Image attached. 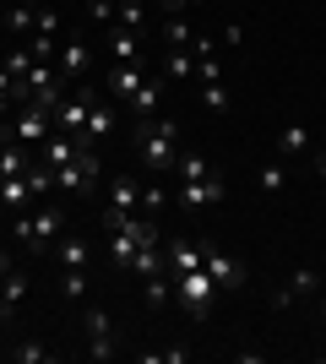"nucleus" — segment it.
I'll return each mask as SVG.
<instances>
[{"mask_svg":"<svg viewBox=\"0 0 326 364\" xmlns=\"http://www.w3.org/2000/svg\"><path fill=\"white\" fill-rule=\"evenodd\" d=\"M196 82H223V65H217V49L196 55Z\"/></svg>","mask_w":326,"mask_h":364,"instance_id":"e433bc0d","label":"nucleus"},{"mask_svg":"<svg viewBox=\"0 0 326 364\" xmlns=\"http://www.w3.org/2000/svg\"><path fill=\"white\" fill-rule=\"evenodd\" d=\"M147 359H169V364H185L190 348H163V353H147Z\"/></svg>","mask_w":326,"mask_h":364,"instance_id":"ea45409f","label":"nucleus"},{"mask_svg":"<svg viewBox=\"0 0 326 364\" xmlns=\"http://www.w3.org/2000/svg\"><path fill=\"white\" fill-rule=\"evenodd\" d=\"M321 321H326V304H321Z\"/></svg>","mask_w":326,"mask_h":364,"instance_id":"c03bdc74","label":"nucleus"},{"mask_svg":"<svg viewBox=\"0 0 326 364\" xmlns=\"http://www.w3.org/2000/svg\"><path fill=\"white\" fill-rule=\"evenodd\" d=\"M82 332H87V359H114V353H120V326H114L109 310L87 304V310H82Z\"/></svg>","mask_w":326,"mask_h":364,"instance_id":"39448f33","label":"nucleus"},{"mask_svg":"<svg viewBox=\"0 0 326 364\" xmlns=\"http://www.w3.org/2000/svg\"><path fill=\"white\" fill-rule=\"evenodd\" d=\"M202 267L207 277L217 283V294H234V289H245V267L229 256V250H217V245H202Z\"/></svg>","mask_w":326,"mask_h":364,"instance_id":"1a4fd4ad","label":"nucleus"},{"mask_svg":"<svg viewBox=\"0 0 326 364\" xmlns=\"http://www.w3.org/2000/svg\"><path fill=\"white\" fill-rule=\"evenodd\" d=\"M141 294H147V304H169V299H174L169 267H163V272H153V277H141Z\"/></svg>","mask_w":326,"mask_h":364,"instance_id":"bb28decb","label":"nucleus"},{"mask_svg":"<svg viewBox=\"0 0 326 364\" xmlns=\"http://www.w3.org/2000/svg\"><path fill=\"white\" fill-rule=\"evenodd\" d=\"M11 359H16V364H49L55 353H49L44 343H16V348H11Z\"/></svg>","mask_w":326,"mask_h":364,"instance_id":"f704fd0d","label":"nucleus"},{"mask_svg":"<svg viewBox=\"0 0 326 364\" xmlns=\"http://www.w3.org/2000/svg\"><path fill=\"white\" fill-rule=\"evenodd\" d=\"M28 201H33L28 174H0V207L6 213H28Z\"/></svg>","mask_w":326,"mask_h":364,"instance_id":"dca6fc26","label":"nucleus"},{"mask_svg":"<svg viewBox=\"0 0 326 364\" xmlns=\"http://www.w3.org/2000/svg\"><path fill=\"white\" fill-rule=\"evenodd\" d=\"M6 272H11V256H6V250H0V277H6Z\"/></svg>","mask_w":326,"mask_h":364,"instance_id":"37998d69","label":"nucleus"},{"mask_svg":"<svg viewBox=\"0 0 326 364\" xmlns=\"http://www.w3.org/2000/svg\"><path fill=\"white\" fill-rule=\"evenodd\" d=\"M49 256L60 261V267H87V261H93V245H87V240H71V234H60V245H55Z\"/></svg>","mask_w":326,"mask_h":364,"instance_id":"aec40b11","label":"nucleus"},{"mask_svg":"<svg viewBox=\"0 0 326 364\" xmlns=\"http://www.w3.org/2000/svg\"><path fill=\"white\" fill-rule=\"evenodd\" d=\"M202 104H207V114H229V87L223 82H202Z\"/></svg>","mask_w":326,"mask_h":364,"instance_id":"473e14b6","label":"nucleus"},{"mask_svg":"<svg viewBox=\"0 0 326 364\" xmlns=\"http://www.w3.org/2000/svg\"><path fill=\"white\" fill-rule=\"evenodd\" d=\"M16 240L22 245H33V250H55L60 245V234H65V207H55V201H44V207H33V213H16Z\"/></svg>","mask_w":326,"mask_h":364,"instance_id":"f03ea898","label":"nucleus"},{"mask_svg":"<svg viewBox=\"0 0 326 364\" xmlns=\"http://www.w3.org/2000/svg\"><path fill=\"white\" fill-rule=\"evenodd\" d=\"M229 196V191H223V180H217V174H207V180H180V207H185V213H207V207H217V201Z\"/></svg>","mask_w":326,"mask_h":364,"instance_id":"9d476101","label":"nucleus"},{"mask_svg":"<svg viewBox=\"0 0 326 364\" xmlns=\"http://www.w3.org/2000/svg\"><path fill=\"white\" fill-rule=\"evenodd\" d=\"M315 180L326 185V152H321V158H315Z\"/></svg>","mask_w":326,"mask_h":364,"instance_id":"79ce46f5","label":"nucleus"},{"mask_svg":"<svg viewBox=\"0 0 326 364\" xmlns=\"http://www.w3.org/2000/svg\"><path fill=\"white\" fill-rule=\"evenodd\" d=\"M28 191H33V201H49L55 196V168H44L38 158L28 164Z\"/></svg>","mask_w":326,"mask_h":364,"instance_id":"a878e982","label":"nucleus"},{"mask_svg":"<svg viewBox=\"0 0 326 364\" xmlns=\"http://www.w3.org/2000/svg\"><path fill=\"white\" fill-rule=\"evenodd\" d=\"M60 294L65 299H87V267H60Z\"/></svg>","mask_w":326,"mask_h":364,"instance_id":"c85d7f7f","label":"nucleus"},{"mask_svg":"<svg viewBox=\"0 0 326 364\" xmlns=\"http://www.w3.org/2000/svg\"><path fill=\"white\" fill-rule=\"evenodd\" d=\"M82 147H87L82 136H65V131H55V136H49L44 147H38V164H44V168H60V164H71V158H77Z\"/></svg>","mask_w":326,"mask_h":364,"instance_id":"4468645a","label":"nucleus"},{"mask_svg":"<svg viewBox=\"0 0 326 364\" xmlns=\"http://www.w3.org/2000/svg\"><path fill=\"white\" fill-rule=\"evenodd\" d=\"M315 294H321V272H315V267H299V272L288 277L278 294H272V304H283V310H288V304H305V299H315Z\"/></svg>","mask_w":326,"mask_h":364,"instance_id":"f8f14e48","label":"nucleus"},{"mask_svg":"<svg viewBox=\"0 0 326 364\" xmlns=\"http://www.w3.org/2000/svg\"><path fill=\"white\" fill-rule=\"evenodd\" d=\"M22 299H28V277H22V272L11 267V272L0 277V310H16Z\"/></svg>","mask_w":326,"mask_h":364,"instance_id":"b1692460","label":"nucleus"},{"mask_svg":"<svg viewBox=\"0 0 326 364\" xmlns=\"http://www.w3.org/2000/svg\"><path fill=\"white\" fill-rule=\"evenodd\" d=\"M190 38H196V28H190L185 16H169V22H163V44L169 49H190Z\"/></svg>","mask_w":326,"mask_h":364,"instance_id":"7c9ffc66","label":"nucleus"},{"mask_svg":"<svg viewBox=\"0 0 326 364\" xmlns=\"http://www.w3.org/2000/svg\"><path fill=\"white\" fill-rule=\"evenodd\" d=\"M207 174H212V168H207L202 152H180V158H174V180H207Z\"/></svg>","mask_w":326,"mask_h":364,"instance_id":"c756f323","label":"nucleus"},{"mask_svg":"<svg viewBox=\"0 0 326 364\" xmlns=\"http://www.w3.org/2000/svg\"><path fill=\"white\" fill-rule=\"evenodd\" d=\"M109 49H114V65H136V55H141V33L109 28Z\"/></svg>","mask_w":326,"mask_h":364,"instance_id":"412c9836","label":"nucleus"},{"mask_svg":"<svg viewBox=\"0 0 326 364\" xmlns=\"http://www.w3.org/2000/svg\"><path fill=\"white\" fill-rule=\"evenodd\" d=\"M125 109H131V120H153V114H158V82H153V76L125 98Z\"/></svg>","mask_w":326,"mask_h":364,"instance_id":"6ab92c4d","label":"nucleus"},{"mask_svg":"<svg viewBox=\"0 0 326 364\" xmlns=\"http://www.w3.org/2000/svg\"><path fill=\"white\" fill-rule=\"evenodd\" d=\"M114 28H125V33H147V6H141V0H120Z\"/></svg>","mask_w":326,"mask_h":364,"instance_id":"cd10ccee","label":"nucleus"},{"mask_svg":"<svg viewBox=\"0 0 326 364\" xmlns=\"http://www.w3.org/2000/svg\"><path fill=\"white\" fill-rule=\"evenodd\" d=\"M305 147H310V131H305V125H288L278 136V158H299Z\"/></svg>","mask_w":326,"mask_h":364,"instance_id":"2f4dec72","label":"nucleus"},{"mask_svg":"<svg viewBox=\"0 0 326 364\" xmlns=\"http://www.w3.org/2000/svg\"><path fill=\"white\" fill-rule=\"evenodd\" d=\"M0 136L22 141V147H44V141L55 136V114H49L44 104H16L11 114H6V125H0Z\"/></svg>","mask_w":326,"mask_h":364,"instance_id":"7ed1b4c3","label":"nucleus"},{"mask_svg":"<svg viewBox=\"0 0 326 364\" xmlns=\"http://www.w3.org/2000/svg\"><path fill=\"white\" fill-rule=\"evenodd\" d=\"M163 267H169V277H185L202 267V245L196 240H169L163 245Z\"/></svg>","mask_w":326,"mask_h":364,"instance_id":"ddd939ff","label":"nucleus"},{"mask_svg":"<svg viewBox=\"0 0 326 364\" xmlns=\"http://www.w3.org/2000/svg\"><path fill=\"white\" fill-rule=\"evenodd\" d=\"M28 55H33V60H55V55H60V38H49V33H33V38H28Z\"/></svg>","mask_w":326,"mask_h":364,"instance_id":"c9c22d12","label":"nucleus"},{"mask_svg":"<svg viewBox=\"0 0 326 364\" xmlns=\"http://www.w3.org/2000/svg\"><path fill=\"white\" fill-rule=\"evenodd\" d=\"M6 28H11V38H28V33L38 28V6H33V0H16L11 11H6Z\"/></svg>","mask_w":326,"mask_h":364,"instance_id":"4be33fe9","label":"nucleus"},{"mask_svg":"<svg viewBox=\"0 0 326 364\" xmlns=\"http://www.w3.org/2000/svg\"><path fill=\"white\" fill-rule=\"evenodd\" d=\"M169 76L174 82H190V76H196V55H190V49H169Z\"/></svg>","mask_w":326,"mask_h":364,"instance_id":"72a5a7b5","label":"nucleus"},{"mask_svg":"<svg viewBox=\"0 0 326 364\" xmlns=\"http://www.w3.org/2000/svg\"><path fill=\"white\" fill-rule=\"evenodd\" d=\"M55 65H60V76H87V65H93V49L82 44V38H60V55H55Z\"/></svg>","mask_w":326,"mask_h":364,"instance_id":"2eb2a0df","label":"nucleus"},{"mask_svg":"<svg viewBox=\"0 0 326 364\" xmlns=\"http://www.w3.org/2000/svg\"><path fill=\"white\" fill-rule=\"evenodd\" d=\"M28 164H33V147H22V141L0 147V174H28Z\"/></svg>","mask_w":326,"mask_h":364,"instance_id":"393cba45","label":"nucleus"},{"mask_svg":"<svg viewBox=\"0 0 326 364\" xmlns=\"http://www.w3.org/2000/svg\"><path fill=\"white\" fill-rule=\"evenodd\" d=\"M147 240H158V223H153V218H125L120 228H109V261L125 272V267H131V256H136Z\"/></svg>","mask_w":326,"mask_h":364,"instance_id":"20e7f679","label":"nucleus"},{"mask_svg":"<svg viewBox=\"0 0 326 364\" xmlns=\"http://www.w3.org/2000/svg\"><path fill=\"white\" fill-rule=\"evenodd\" d=\"M163 6H169V16H185L190 6H196V0H163Z\"/></svg>","mask_w":326,"mask_h":364,"instance_id":"a19ab883","label":"nucleus"},{"mask_svg":"<svg viewBox=\"0 0 326 364\" xmlns=\"http://www.w3.org/2000/svg\"><path fill=\"white\" fill-rule=\"evenodd\" d=\"M55 191H60V196H87V191H98V158H93V147H82L71 164L55 168Z\"/></svg>","mask_w":326,"mask_h":364,"instance_id":"423d86ee","label":"nucleus"},{"mask_svg":"<svg viewBox=\"0 0 326 364\" xmlns=\"http://www.w3.org/2000/svg\"><path fill=\"white\" fill-rule=\"evenodd\" d=\"M141 82H147V71H141V65H114L104 87H109V92H114V98H120V104H125V98H131V92H136Z\"/></svg>","mask_w":326,"mask_h":364,"instance_id":"a211bd4d","label":"nucleus"},{"mask_svg":"<svg viewBox=\"0 0 326 364\" xmlns=\"http://www.w3.org/2000/svg\"><path fill=\"white\" fill-rule=\"evenodd\" d=\"M163 213V185H141V218Z\"/></svg>","mask_w":326,"mask_h":364,"instance_id":"4c0bfd02","label":"nucleus"},{"mask_svg":"<svg viewBox=\"0 0 326 364\" xmlns=\"http://www.w3.org/2000/svg\"><path fill=\"white\" fill-rule=\"evenodd\" d=\"M174 299L185 304L196 321H207V310H212V299H217V283L207 277V267H196V272L174 277Z\"/></svg>","mask_w":326,"mask_h":364,"instance_id":"0eeeda50","label":"nucleus"},{"mask_svg":"<svg viewBox=\"0 0 326 364\" xmlns=\"http://www.w3.org/2000/svg\"><path fill=\"white\" fill-rule=\"evenodd\" d=\"M33 33H49V38H60V16H55V11H38V28H33Z\"/></svg>","mask_w":326,"mask_h":364,"instance_id":"58836bf2","label":"nucleus"},{"mask_svg":"<svg viewBox=\"0 0 326 364\" xmlns=\"http://www.w3.org/2000/svg\"><path fill=\"white\" fill-rule=\"evenodd\" d=\"M93 98H98L93 87L65 92L60 104H55V131H65V136H82V141H87V109H93Z\"/></svg>","mask_w":326,"mask_h":364,"instance_id":"6e6552de","label":"nucleus"},{"mask_svg":"<svg viewBox=\"0 0 326 364\" xmlns=\"http://www.w3.org/2000/svg\"><path fill=\"white\" fill-rule=\"evenodd\" d=\"M283 185H288V168H283V158H272V164L256 168V191H261V196H283Z\"/></svg>","mask_w":326,"mask_h":364,"instance_id":"5701e85b","label":"nucleus"},{"mask_svg":"<svg viewBox=\"0 0 326 364\" xmlns=\"http://www.w3.org/2000/svg\"><path fill=\"white\" fill-rule=\"evenodd\" d=\"M136 136V164L141 174H174V158H180V125L174 120H136L131 125Z\"/></svg>","mask_w":326,"mask_h":364,"instance_id":"f257e3e1","label":"nucleus"},{"mask_svg":"<svg viewBox=\"0 0 326 364\" xmlns=\"http://www.w3.org/2000/svg\"><path fill=\"white\" fill-rule=\"evenodd\" d=\"M87 6H93V0H87Z\"/></svg>","mask_w":326,"mask_h":364,"instance_id":"a18cd8bd","label":"nucleus"},{"mask_svg":"<svg viewBox=\"0 0 326 364\" xmlns=\"http://www.w3.org/2000/svg\"><path fill=\"white\" fill-rule=\"evenodd\" d=\"M114 125H120V114H114L104 98H93V109H87V147L104 141V136H114Z\"/></svg>","mask_w":326,"mask_h":364,"instance_id":"f3484780","label":"nucleus"},{"mask_svg":"<svg viewBox=\"0 0 326 364\" xmlns=\"http://www.w3.org/2000/svg\"><path fill=\"white\" fill-rule=\"evenodd\" d=\"M109 207L120 218H141V174H114L109 180Z\"/></svg>","mask_w":326,"mask_h":364,"instance_id":"9b49d317","label":"nucleus"}]
</instances>
